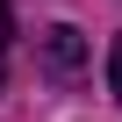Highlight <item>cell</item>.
<instances>
[{
  "label": "cell",
  "mask_w": 122,
  "mask_h": 122,
  "mask_svg": "<svg viewBox=\"0 0 122 122\" xmlns=\"http://www.w3.org/2000/svg\"><path fill=\"white\" fill-rule=\"evenodd\" d=\"M43 72H50V79H79V72H86V36H79L72 22L43 29Z\"/></svg>",
  "instance_id": "obj_1"
},
{
  "label": "cell",
  "mask_w": 122,
  "mask_h": 122,
  "mask_svg": "<svg viewBox=\"0 0 122 122\" xmlns=\"http://www.w3.org/2000/svg\"><path fill=\"white\" fill-rule=\"evenodd\" d=\"M108 93H115V101H122V36H115V43H108Z\"/></svg>",
  "instance_id": "obj_2"
},
{
  "label": "cell",
  "mask_w": 122,
  "mask_h": 122,
  "mask_svg": "<svg viewBox=\"0 0 122 122\" xmlns=\"http://www.w3.org/2000/svg\"><path fill=\"white\" fill-rule=\"evenodd\" d=\"M7 29H15V15H7V0H0V43H7Z\"/></svg>",
  "instance_id": "obj_3"
},
{
  "label": "cell",
  "mask_w": 122,
  "mask_h": 122,
  "mask_svg": "<svg viewBox=\"0 0 122 122\" xmlns=\"http://www.w3.org/2000/svg\"><path fill=\"white\" fill-rule=\"evenodd\" d=\"M0 86H7V57H0Z\"/></svg>",
  "instance_id": "obj_4"
}]
</instances>
